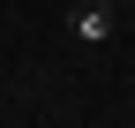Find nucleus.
Here are the masks:
<instances>
[{"label": "nucleus", "mask_w": 135, "mask_h": 128, "mask_svg": "<svg viewBox=\"0 0 135 128\" xmlns=\"http://www.w3.org/2000/svg\"><path fill=\"white\" fill-rule=\"evenodd\" d=\"M113 30H120V8H113V0L68 8V38H75V45H113Z\"/></svg>", "instance_id": "f257e3e1"}, {"label": "nucleus", "mask_w": 135, "mask_h": 128, "mask_svg": "<svg viewBox=\"0 0 135 128\" xmlns=\"http://www.w3.org/2000/svg\"><path fill=\"white\" fill-rule=\"evenodd\" d=\"M113 8H135V0H113Z\"/></svg>", "instance_id": "f03ea898"}]
</instances>
